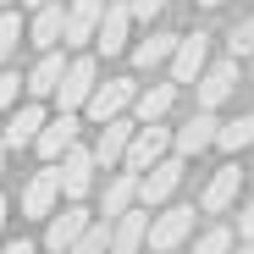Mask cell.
<instances>
[{
    "label": "cell",
    "instance_id": "obj_36",
    "mask_svg": "<svg viewBox=\"0 0 254 254\" xmlns=\"http://www.w3.org/2000/svg\"><path fill=\"white\" fill-rule=\"evenodd\" d=\"M0 227H6V193H0Z\"/></svg>",
    "mask_w": 254,
    "mask_h": 254
},
{
    "label": "cell",
    "instance_id": "obj_2",
    "mask_svg": "<svg viewBox=\"0 0 254 254\" xmlns=\"http://www.w3.org/2000/svg\"><path fill=\"white\" fill-rule=\"evenodd\" d=\"M177 188H183V155H160L149 172H138V199H144V210L166 204Z\"/></svg>",
    "mask_w": 254,
    "mask_h": 254
},
{
    "label": "cell",
    "instance_id": "obj_26",
    "mask_svg": "<svg viewBox=\"0 0 254 254\" xmlns=\"http://www.w3.org/2000/svg\"><path fill=\"white\" fill-rule=\"evenodd\" d=\"M232 227H204L199 238H193V254H232Z\"/></svg>",
    "mask_w": 254,
    "mask_h": 254
},
{
    "label": "cell",
    "instance_id": "obj_21",
    "mask_svg": "<svg viewBox=\"0 0 254 254\" xmlns=\"http://www.w3.org/2000/svg\"><path fill=\"white\" fill-rule=\"evenodd\" d=\"M172 50H177V33H149V39L133 45V66H138V72H155V66L172 61Z\"/></svg>",
    "mask_w": 254,
    "mask_h": 254
},
{
    "label": "cell",
    "instance_id": "obj_23",
    "mask_svg": "<svg viewBox=\"0 0 254 254\" xmlns=\"http://www.w3.org/2000/svg\"><path fill=\"white\" fill-rule=\"evenodd\" d=\"M133 199H138V172H116V177L105 183V210H100V216H105V221H116Z\"/></svg>",
    "mask_w": 254,
    "mask_h": 254
},
{
    "label": "cell",
    "instance_id": "obj_29",
    "mask_svg": "<svg viewBox=\"0 0 254 254\" xmlns=\"http://www.w3.org/2000/svg\"><path fill=\"white\" fill-rule=\"evenodd\" d=\"M172 0H127V11H133V22H149V17H160Z\"/></svg>",
    "mask_w": 254,
    "mask_h": 254
},
{
    "label": "cell",
    "instance_id": "obj_19",
    "mask_svg": "<svg viewBox=\"0 0 254 254\" xmlns=\"http://www.w3.org/2000/svg\"><path fill=\"white\" fill-rule=\"evenodd\" d=\"M61 28H66L61 0H45V6L33 11V22H28V39H33L39 50H56V45H61Z\"/></svg>",
    "mask_w": 254,
    "mask_h": 254
},
{
    "label": "cell",
    "instance_id": "obj_30",
    "mask_svg": "<svg viewBox=\"0 0 254 254\" xmlns=\"http://www.w3.org/2000/svg\"><path fill=\"white\" fill-rule=\"evenodd\" d=\"M17 94H22V77H17V72H0V111H11Z\"/></svg>",
    "mask_w": 254,
    "mask_h": 254
},
{
    "label": "cell",
    "instance_id": "obj_20",
    "mask_svg": "<svg viewBox=\"0 0 254 254\" xmlns=\"http://www.w3.org/2000/svg\"><path fill=\"white\" fill-rule=\"evenodd\" d=\"M172 105H177V83H149L133 94V122H160Z\"/></svg>",
    "mask_w": 254,
    "mask_h": 254
},
{
    "label": "cell",
    "instance_id": "obj_25",
    "mask_svg": "<svg viewBox=\"0 0 254 254\" xmlns=\"http://www.w3.org/2000/svg\"><path fill=\"white\" fill-rule=\"evenodd\" d=\"M105 249H111V221H105V216H94L89 227H83V238H77L66 254H105Z\"/></svg>",
    "mask_w": 254,
    "mask_h": 254
},
{
    "label": "cell",
    "instance_id": "obj_34",
    "mask_svg": "<svg viewBox=\"0 0 254 254\" xmlns=\"http://www.w3.org/2000/svg\"><path fill=\"white\" fill-rule=\"evenodd\" d=\"M0 177H6V138H0Z\"/></svg>",
    "mask_w": 254,
    "mask_h": 254
},
{
    "label": "cell",
    "instance_id": "obj_38",
    "mask_svg": "<svg viewBox=\"0 0 254 254\" xmlns=\"http://www.w3.org/2000/svg\"><path fill=\"white\" fill-rule=\"evenodd\" d=\"M0 6H11V0H0Z\"/></svg>",
    "mask_w": 254,
    "mask_h": 254
},
{
    "label": "cell",
    "instance_id": "obj_15",
    "mask_svg": "<svg viewBox=\"0 0 254 254\" xmlns=\"http://www.w3.org/2000/svg\"><path fill=\"white\" fill-rule=\"evenodd\" d=\"M105 11V0H72L66 6V28H61V45L83 50V45H94V22Z\"/></svg>",
    "mask_w": 254,
    "mask_h": 254
},
{
    "label": "cell",
    "instance_id": "obj_7",
    "mask_svg": "<svg viewBox=\"0 0 254 254\" xmlns=\"http://www.w3.org/2000/svg\"><path fill=\"white\" fill-rule=\"evenodd\" d=\"M127 28H133L127 0H105V11H100V22H94V50H100V56H122V50H127Z\"/></svg>",
    "mask_w": 254,
    "mask_h": 254
},
{
    "label": "cell",
    "instance_id": "obj_4",
    "mask_svg": "<svg viewBox=\"0 0 254 254\" xmlns=\"http://www.w3.org/2000/svg\"><path fill=\"white\" fill-rule=\"evenodd\" d=\"M94 83H100L94 56H72V61H66V72H61V83H56V100H61V111H83V100L94 94Z\"/></svg>",
    "mask_w": 254,
    "mask_h": 254
},
{
    "label": "cell",
    "instance_id": "obj_12",
    "mask_svg": "<svg viewBox=\"0 0 254 254\" xmlns=\"http://www.w3.org/2000/svg\"><path fill=\"white\" fill-rule=\"evenodd\" d=\"M232 89H238V61H216V66H204V72H199V111L227 105Z\"/></svg>",
    "mask_w": 254,
    "mask_h": 254
},
{
    "label": "cell",
    "instance_id": "obj_3",
    "mask_svg": "<svg viewBox=\"0 0 254 254\" xmlns=\"http://www.w3.org/2000/svg\"><path fill=\"white\" fill-rule=\"evenodd\" d=\"M133 94H138L133 77H105V83H94V94L83 100V111H89V122H111L122 111H133Z\"/></svg>",
    "mask_w": 254,
    "mask_h": 254
},
{
    "label": "cell",
    "instance_id": "obj_31",
    "mask_svg": "<svg viewBox=\"0 0 254 254\" xmlns=\"http://www.w3.org/2000/svg\"><path fill=\"white\" fill-rule=\"evenodd\" d=\"M238 238H254V199L238 210Z\"/></svg>",
    "mask_w": 254,
    "mask_h": 254
},
{
    "label": "cell",
    "instance_id": "obj_37",
    "mask_svg": "<svg viewBox=\"0 0 254 254\" xmlns=\"http://www.w3.org/2000/svg\"><path fill=\"white\" fill-rule=\"evenodd\" d=\"M22 6H33V11H39V6H45V0H22Z\"/></svg>",
    "mask_w": 254,
    "mask_h": 254
},
{
    "label": "cell",
    "instance_id": "obj_17",
    "mask_svg": "<svg viewBox=\"0 0 254 254\" xmlns=\"http://www.w3.org/2000/svg\"><path fill=\"white\" fill-rule=\"evenodd\" d=\"M61 72H66V56H61V45H56V50H39V66L22 77V89H28L33 100H45V94H56Z\"/></svg>",
    "mask_w": 254,
    "mask_h": 254
},
{
    "label": "cell",
    "instance_id": "obj_14",
    "mask_svg": "<svg viewBox=\"0 0 254 254\" xmlns=\"http://www.w3.org/2000/svg\"><path fill=\"white\" fill-rule=\"evenodd\" d=\"M72 144H77V116H72V111L45 116V127H39V138H33V149L45 155V160H61Z\"/></svg>",
    "mask_w": 254,
    "mask_h": 254
},
{
    "label": "cell",
    "instance_id": "obj_13",
    "mask_svg": "<svg viewBox=\"0 0 254 254\" xmlns=\"http://www.w3.org/2000/svg\"><path fill=\"white\" fill-rule=\"evenodd\" d=\"M144 238H149V210H133V204H127L122 216L111 221V249H105V254H138Z\"/></svg>",
    "mask_w": 254,
    "mask_h": 254
},
{
    "label": "cell",
    "instance_id": "obj_22",
    "mask_svg": "<svg viewBox=\"0 0 254 254\" xmlns=\"http://www.w3.org/2000/svg\"><path fill=\"white\" fill-rule=\"evenodd\" d=\"M39 127H45V111H39V105H22V111L6 122V133H0V138H6V149H28V144L39 138Z\"/></svg>",
    "mask_w": 254,
    "mask_h": 254
},
{
    "label": "cell",
    "instance_id": "obj_16",
    "mask_svg": "<svg viewBox=\"0 0 254 254\" xmlns=\"http://www.w3.org/2000/svg\"><path fill=\"white\" fill-rule=\"evenodd\" d=\"M238 183H243V172H238V155H232V160L221 166V172H216V177L204 183V199H199V204L210 210V216H221V210H232V199H238Z\"/></svg>",
    "mask_w": 254,
    "mask_h": 254
},
{
    "label": "cell",
    "instance_id": "obj_18",
    "mask_svg": "<svg viewBox=\"0 0 254 254\" xmlns=\"http://www.w3.org/2000/svg\"><path fill=\"white\" fill-rule=\"evenodd\" d=\"M216 127H221V122H216V111H199L188 127H177L172 149H177L183 160H188V155H199V149H210V144H216Z\"/></svg>",
    "mask_w": 254,
    "mask_h": 254
},
{
    "label": "cell",
    "instance_id": "obj_1",
    "mask_svg": "<svg viewBox=\"0 0 254 254\" xmlns=\"http://www.w3.org/2000/svg\"><path fill=\"white\" fill-rule=\"evenodd\" d=\"M193 238V204H172V210H160V216L149 221V249L155 254H177L183 243Z\"/></svg>",
    "mask_w": 254,
    "mask_h": 254
},
{
    "label": "cell",
    "instance_id": "obj_32",
    "mask_svg": "<svg viewBox=\"0 0 254 254\" xmlns=\"http://www.w3.org/2000/svg\"><path fill=\"white\" fill-rule=\"evenodd\" d=\"M0 254H33V243H28V238H17V243H6Z\"/></svg>",
    "mask_w": 254,
    "mask_h": 254
},
{
    "label": "cell",
    "instance_id": "obj_6",
    "mask_svg": "<svg viewBox=\"0 0 254 254\" xmlns=\"http://www.w3.org/2000/svg\"><path fill=\"white\" fill-rule=\"evenodd\" d=\"M94 149H83V144H72L61 160H56V177H61V193L66 199H89V188H94Z\"/></svg>",
    "mask_w": 254,
    "mask_h": 254
},
{
    "label": "cell",
    "instance_id": "obj_27",
    "mask_svg": "<svg viewBox=\"0 0 254 254\" xmlns=\"http://www.w3.org/2000/svg\"><path fill=\"white\" fill-rule=\"evenodd\" d=\"M17 39H28L22 17H17V11H0V61H11V56H17Z\"/></svg>",
    "mask_w": 254,
    "mask_h": 254
},
{
    "label": "cell",
    "instance_id": "obj_28",
    "mask_svg": "<svg viewBox=\"0 0 254 254\" xmlns=\"http://www.w3.org/2000/svg\"><path fill=\"white\" fill-rule=\"evenodd\" d=\"M227 50H232V61H238V56H254V17H243V22L227 33Z\"/></svg>",
    "mask_w": 254,
    "mask_h": 254
},
{
    "label": "cell",
    "instance_id": "obj_10",
    "mask_svg": "<svg viewBox=\"0 0 254 254\" xmlns=\"http://www.w3.org/2000/svg\"><path fill=\"white\" fill-rule=\"evenodd\" d=\"M56 199H61V177H56V160H45V172H33L28 188H22V216L45 221L50 210H56Z\"/></svg>",
    "mask_w": 254,
    "mask_h": 254
},
{
    "label": "cell",
    "instance_id": "obj_5",
    "mask_svg": "<svg viewBox=\"0 0 254 254\" xmlns=\"http://www.w3.org/2000/svg\"><path fill=\"white\" fill-rule=\"evenodd\" d=\"M166 149H172V133H166L160 122H138V127H133V144H127V155H122V166H127V172H149Z\"/></svg>",
    "mask_w": 254,
    "mask_h": 254
},
{
    "label": "cell",
    "instance_id": "obj_9",
    "mask_svg": "<svg viewBox=\"0 0 254 254\" xmlns=\"http://www.w3.org/2000/svg\"><path fill=\"white\" fill-rule=\"evenodd\" d=\"M45 221H50V232H45V243H50V254H66V249H72V243L83 238V227H89L94 216H89V210H83V199H72L66 210H50Z\"/></svg>",
    "mask_w": 254,
    "mask_h": 254
},
{
    "label": "cell",
    "instance_id": "obj_8",
    "mask_svg": "<svg viewBox=\"0 0 254 254\" xmlns=\"http://www.w3.org/2000/svg\"><path fill=\"white\" fill-rule=\"evenodd\" d=\"M204 56H210V33H177V50H172V83H199V72H204Z\"/></svg>",
    "mask_w": 254,
    "mask_h": 254
},
{
    "label": "cell",
    "instance_id": "obj_11",
    "mask_svg": "<svg viewBox=\"0 0 254 254\" xmlns=\"http://www.w3.org/2000/svg\"><path fill=\"white\" fill-rule=\"evenodd\" d=\"M133 116H111V122H100V138H94V166H122V155H127V144H133Z\"/></svg>",
    "mask_w": 254,
    "mask_h": 254
},
{
    "label": "cell",
    "instance_id": "obj_33",
    "mask_svg": "<svg viewBox=\"0 0 254 254\" xmlns=\"http://www.w3.org/2000/svg\"><path fill=\"white\" fill-rule=\"evenodd\" d=\"M232 254H254V238H243V243H232Z\"/></svg>",
    "mask_w": 254,
    "mask_h": 254
},
{
    "label": "cell",
    "instance_id": "obj_35",
    "mask_svg": "<svg viewBox=\"0 0 254 254\" xmlns=\"http://www.w3.org/2000/svg\"><path fill=\"white\" fill-rule=\"evenodd\" d=\"M199 6H210V11H216V6H227V0H199Z\"/></svg>",
    "mask_w": 254,
    "mask_h": 254
},
{
    "label": "cell",
    "instance_id": "obj_24",
    "mask_svg": "<svg viewBox=\"0 0 254 254\" xmlns=\"http://www.w3.org/2000/svg\"><path fill=\"white\" fill-rule=\"evenodd\" d=\"M216 144H221L227 155H243V149L254 144V116H232V122H221V127H216Z\"/></svg>",
    "mask_w": 254,
    "mask_h": 254
}]
</instances>
